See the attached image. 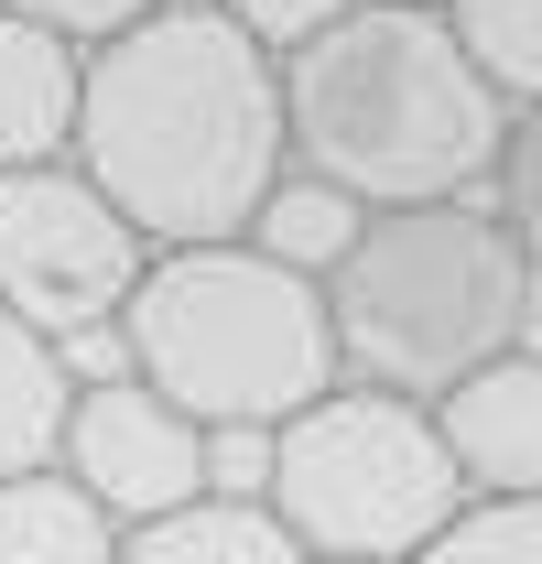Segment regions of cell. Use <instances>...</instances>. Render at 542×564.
Listing matches in <instances>:
<instances>
[{"mask_svg": "<svg viewBox=\"0 0 542 564\" xmlns=\"http://www.w3.org/2000/svg\"><path fill=\"white\" fill-rule=\"evenodd\" d=\"M271 489V434H206V499H261Z\"/></svg>", "mask_w": 542, "mask_h": 564, "instance_id": "19", "label": "cell"}, {"mask_svg": "<svg viewBox=\"0 0 542 564\" xmlns=\"http://www.w3.org/2000/svg\"><path fill=\"white\" fill-rule=\"evenodd\" d=\"M412 564H542V499H467L456 532Z\"/></svg>", "mask_w": 542, "mask_h": 564, "instance_id": "15", "label": "cell"}, {"mask_svg": "<svg viewBox=\"0 0 542 564\" xmlns=\"http://www.w3.org/2000/svg\"><path fill=\"white\" fill-rule=\"evenodd\" d=\"M120 337H131V380H152L196 434H282L347 380L326 282L261 261L250 239L152 250L141 293L120 304Z\"/></svg>", "mask_w": 542, "mask_h": 564, "instance_id": "3", "label": "cell"}, {"mask_svg": "<svg viewBox=\"0 0 542 564\" xmlns=\"http://www.w3.org/2000/svg\"><path fill=\"white\" fill-rule=\"evenodd\" d=\"M66 358L55 337H33L22 315H0V478H33V467H55V445H66Z\"/></svg>", "mask_w": 542, "mask_h": 564, "instance_id": "11", "label": "cell"}, {"mask_svg": "<svg viewBox=\"0 0 542 564\" xmlns=\"http://www.w3.org/2000/svg\"><path fill=\"white\" fill-rule=\"evenodd\" d=\"M304 564H347V554H304Z\"/></svg>", "mask_w": 542, "mask_h": 564, "instance_id": "21", "label": "cell"}, {"mask_svg": "<svg viewBox=\"0 0 542 564\" xmlns=\"http://www.w3.org/2000/svg\"><path fill=\"white\" fill-rule=\"evenodd\" d=\"M76 87H87V55L55 44V33H33L22 11H0V174H22V163H66Z\"/></svg>", "mask_w": 542, "mask_h": 564, "instance_id": "9", "label": "cell"}, {"mask_svg": "<svg viewBox=\"0 0 542 564\" xmlns=\"http://www.w3.org/2000/svg\"><path fill=\"white\" fill-rule=\"evenodd\" d=\"M66 163L141 228V250L250 239V217L271 207V185L293 174L282 66H271L228 11L163 0L152 22H131L120 44L87 55Z\"/></svg>", "mask_w": 542, "mask_h": 564, "instance_id": "1", "label": "cell"}, {"mask_svg": "<svg viewBox=\"0 0 542 564\" xmlns=\"http://www.w3.org/2000/svg\"><path fill=\"white\" fill-rule=\"evenodd\" d=\"M0 11H22L33 33H55V44H76V55H98V44H120L131 22H152L163 0H0Z\"/></svg>", "mask_w": 542, "mask_h": 564, "instance_id": "17", "label": "cell"}, {"mask_svg": "<svg viewBox=\"0 0 542 564\" xmlns=\"http://www.w3.org/2000/svg\"><path fill=\"white\" fill-rule=\"evenodd\" d=\"M445 33L510 120L542 109V0H445Z\"/></svg>", "mask_w": 542, "mask_h": 564, "instance_id": "13", "label": "cell"}, {"mask_svg": "<svg viewBox=\"0 0 542 564\" xmlns=\"http://www.w3.org/2000/svg\"><path fill=\"white\" fill-rule=\"evenodd\" d=\"M434 434H445L467 499H542V358L510 348L477 380H456L434 402Z\"/></svg>", "mask_w": 542, "mask_h": 564, "instance_id": "8", "label": "cell"}, {"mask_svg": "<svg viewBox=\"0 0 542 564\" xmlns=\"http://www.w3.org/2000/svg\"><path fill=\"white\" fill-rule=\"evenodd\" d=\"M282 141L293 174L337 185L347 207H477L499 174L510 109L477 87L445 11L358 0L337 33L282 55Z\"/></svg>", "mask_w": 542, "mask_h": 564, "instance_id": "2", "label": "cell"}, {"mask_svg": "<svg viewBox=\"0 0 542 564\" xmlns=\"http://www.w3.org/2000/svg\"><path fill=\"white\" fill-rule=\"evenodd\" d=\"M0 564H120V521L66 467L0 478Z\"/></svg>", "mask_w": 542, "mask_h": 564, "instance_id": "10", "label": "cell"}, {"mask_svg": "<svg viewBox=\"0 0 542 564\" xmlns=\"http://www.w3.org/2000/svg\"><path fill=\"white\" fill-rule=\"evenodd\" d=\"M261 510L293 532V554H347V564H412L434 554L467 510V478L423 402L337 380L326 402L271 434V489Z\"/></svg>", "mask_w": 542, "mask_h": 564, "instance_id": "5", "label": "cell"}, {"mask_svg": "<svg viewBox=\"0 0 542 564\" xmlns=\"http://www.w3.org/2000/svg\"><path fill=\"white\" fill-rule=\"evenodd\" d=\"M488 207H499V228L521 239V261L542 272V109H521V120H510L499 174H488Z\"/></svg>", "mask_w": 542, "mask_h": 564, "instance_id": "16", "label": "cell"}, {"mask_svg": "<svg viewBox=\"0 0 542 564\" xmlns=\"http://www.w3.org/2000/svg\"><path fill=\"white\" fill-rule=\"evenodd\" d=\"M141 272H152L141 228L76 163L0 174V315H22L33 337H87V326H120Z\"/></svg>", "mask_w": 542, "mask_h": 564, "instance_id": "6", "label": "cell"}, {"mask_svg": "<svg viewBox=\"0 0 542 564\" xmlns=\"http://www.w3.org/2000/svg\"><path fill=\"white\" fill-rule=\"evenodd\" d=\"M55 467H66L120 532H141V521H174V510L206 499V434L174 413L152 380H87L66 402Z\"/></svg>", "mask_w": 542, "mask_h": 564, "instance_id": "7", "label": "cell"}, {"mask_svg": "<svg viewBox=\"0 0 542 564\" xmlns=\"http://www.w3.org/2000/svg\"><path fill=\"white\" fill-rule=\"evenodd\" d=\"M120 564H304V554H293V532L271 521L261 499H196L174 521L120 532Z\"/></svg>", "mask_w": 542, "mask_h": 564, "instance_id": "12", "label": "cell"}, {"mask_svg": "<svg viewBox=\"0 0 542 564\" xmlns=\"http://www.w3.org/2000/svg\"><path fill=\"white\" fill-rule=\"evenodd\" d=\"M326 315H337V369L358 391L434 413L456 380H477L488 358L521 348L532 261L488 196L477 207H391L326 272Z\"/></svg>", "mask_w": 542, "mask_h": 564, "instance_id": "4", "label": "cell"}, {"mask_svg": "<svg viewBox=\"0 0 542 564\" xmlns=\"http://www.w3.org/2000/svg\"><path fill=\"white\" fill-rule=\"evenodd\" d=\"M358 228H369V207H347L337 185H315V174H282L271 207L250 217V250L282 261V272H304V282H326L347 250H358Z\"/></svg>", "mask_w": 542, "mask_h": 564, "instance_id": "14", "label": "cell"}, {"mask_svg": "<svg viewBox=\"0 0 542 564\" xmlns=\"http://www.w3.org/2000/svg\"><path fill=\"white\" fill-rule=\"evenodd\" d=\"M391 11H445V0H391Z\"/></svg>", "mask_w": 542, "mask_h": 564, "instance_id": "20", "label": "cell"}, {"mask_svg": "<svg viewBox=\"0 0 542 564\" xmlns=\"http://www.w3.org/2000/svg\"><path fill=\"white\" fill-rule=\"evenodd\" d=\"M217 11H228V22H239V33L261 44L271 66H282V55H304L315 33H337L358 0H217Z\"/></svg>", "mask_w": 542, "mask_h": 564, "instance_id": "18", "label": "cell"}]
</instances>
